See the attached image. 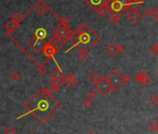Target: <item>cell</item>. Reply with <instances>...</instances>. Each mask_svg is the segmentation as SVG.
Wrapping results in <instances>:
<instances>
[{"instance_id":"1","label":"cell","mask_w":158,"mask_h":134,"mask_svg":"<svg viewBox=\"0 0 158 134\" xmlns=\"http://www.w3.org/2000/svg\"><path fill=\"white\" fill-rule=\"evenodd\" d=\"M27 114L33 115L40 124H46L61 107V103L53 97L46 87H40L24 104Z\"/></svg>"},{"instance_id":"2","label":"cell","mask_w":158,"mask_h":134,"mask_svg":"<svg viewBox=\"0 0 158 134\" xmlns=\"http://www.w3.org/2000/svg\"><path fill=\"white\" fill-rule=\"evenodd\" d=\"M70 41L73 43V46L69 50H67L66 52L70 51L75 47L78 48L79 50L89 52L100 41V35H97L94 30L87 26L86 24H83L75 31H74Z\"/></svg>"},{"instance_id":"3","label":"cell","mask_w":158,"mask_h":134,"mask_svg":"<svg viewBox=\"0 0 158 134\" xmlns=\"http://www.w3.org/2000/svg\"><path fill=\"white\" fill-rule=\"evenodd\" d=\"M73 34L74 31L70 27L59 24L52 32L53 35L52 39L55 40L57 44H62V46H64V44L70 41Z\"/></svg>"},{"instance_id":"4","label":"cell","mask_w":158,"mask_h":134,"mask_svg":"<svg viewBox=\"0 0 158 134\" xmlns=\"http://www.w3.org/2000/svg\"><path fill=\"white\" fill-rule=\"evenodd\" d=\"M110 14H123L128 10L130 0H105Z\"/></svg>"},{"instance_id":"5","label":"cell","mask_w":158,"mask_h":134,"mask_svg":"<svg viewBox=\"0 0 158 134\" xmlns=\"http://www.w3.org/2000/svg\"><path fill=\"white\" fill-rule=\"evenodd\" d=\"M106 78L111 85L112 91L115 92H117L125 85L123 81V77H122V74H120L117 70H114Z\"/></svg>"},{"instance_id":"6","label":"cell","mask_w":158,"mask_h":134,"mask_svg":"<svg viewBox=\"0 0 158 134\" xmlns=\"http://www.w3.org/2000/svg\"><path fill=\"white\" fill-rule=\"evenodd\" d=\"M46 43L47 42L45 39H39V38H36L34 36L29 41V46L35 53H40V52H42Z\"/></svg>"},{"instance_id":"7","label":"cell","mask_w":158,"mask_h":134,"mask_svg":"<svg viewBox=\"0 0 158 134\" xmlns=\"http://www.w3.org/2000/svg\"><path fill=\"white\" fill-rule=\"evenodd\" d=\"M35 9H36V13L40 16V17H43L44 15H46L49 11H50V12H52L58 19H60V17H58V15L55 13V12H53V10H51L50 9V8L45 3L43 0H37V2L35 4Z\"/></svg>"},{"instance_id":"8","label":"cell","mask_w":158,"mask_h":134,"mask_svg":"<svg viewBox=\"0 0 158 134\" xmlns=\"http://www.w3.org/2000/svg\"><path fill=\"white\" fill-rule=\"evenodd\" d=\"M96 88L98 89V91L102 96H106V95H108L112 91L111 85L108 82V80H107L106 77H102L101 78V80L96 85Z\"/></svg>"},{"instance_id":"9","label":"cell","mask_w":158,"mask_h":134,"mask_svg":"<svg viewBox=\"0 0 158 134\" xmlns=\"http://www.w3.org/2000/svg\"><path fill=\"white\" fill-rule=\"evenodd\" d=\"M42 52L44 53L45 56L48 58V60H50V59L54 60V57L58 53V50L55 47V45L52 43V41H50V42L46 43Z\"/></svg>"},{"instance_id":"10","label":"cell","mask_w":158,"mask_h":134,"mask_svg":"<svg viewBox=\"0 0 158 134\" xmlns=\"http://www.w3.org/2000/svg\"><path fill=\"white\" fill-rule=\"evenodd\" d=\"M135 80H136L137 83H139L141 86L142 87H146L150 84L151 82V76L147 74V73H139L135 76Z\"/></svg>"},{"instance_id":"11","label":"cell","mask_w":158,"mask_h":134,"mask_svg":"<svg viewBox=\"0 0 158 134\" xmlns=\"http://www.w3.org/2000/svg\"><path fill=\"white\" fill-rule=\"evenodd\" d=\"M127 20L131 22L132 24H137L138 22L141 20L142 15L139 11H129L127 15Z\"/></svg>"},{"instance_id":"12","label":"cell","mask_w":158,"mask_h":134,"mask_svg":"<svg viewBox=\"0 0 158 134\" xmlns=\"http://www.w3.org/2000/svg\"><path fill=\"white\" fill-rule=\"evenodd\" d=\"M63 82L68 86L71 88H75L78 84H79V80L76 76L70 75V76H65V77L63 78Z\"/></svg>"},{"instance_id":"13","label":"cell","mask_w":158,"mask_h":134,"mask_svg":"<svg viewBox=\"0 0 158 134\" xmlns=\"http://www.w3.org/2000/svg\"><path fill=\"white\" fill-rule=\"evenodd\" d=\"M5 28L8 32L9 35L16 32L19 28H20V24L19 22H16L14 21L13 20H9L8 22H6V24H5Z\"/></svg>"},{"instance_id":"14","label":"cell","mask_w":158,"mask_h":134,"mask_svg":"<svg viewBox=\"0 0 158 134\" xmlns=\"http://www.w3.org/2000/svg\"><path fill=\"white\" fill-rule=\"evenodd\" d=\"M63 84H64V82L61 79H53V78H51V80H50L51 91L54 92V93H57L61 89V87L63 86Z\"/></svg>"},{"instance_id":"15","label":"cell","mask_w":158,"mask_h":134,"mask_svg":"<svg viewBox=\"0 0 158 134\" xmlns=\"http://www.w3.org/2000/svg\"><path fill=\"white\" fill-rule=\"evenodd\" d=\"M105 50H106V52L110 56H115V55H116V44L115 42L109 43L107 46L105 47Z\"/></svg>"},{"instance_id":"16","label":"cell","mask_w":158,"mask_h":134,"mask_svg":"<svg viewBox=\"0 0 158 134\" xmlns=\"http://www.w3.org/2000/svg\"><path fill=\"white\" fill-rule=\"evenodd\" d=\"M50 76H51V78H53V79H61V80H63V78L65 77V75H64V73L61 71V69L60 68V67H57L56 69H54V70L52 71Z\"/></svg>"},{"instance_id":"17","label":"cell","mask_w":158,"mask_h":134,"mask_svg":"<svg viewBox=\"0 0 158 134\" xmlns=\"http://www.w3.org/2000/svg\"><path fill=\"white\" fill-rule=\"evenodd\" d=\"M96 11V13L100 16V17H104L107 13H108V7H107V3L104 1V3L102 5H101L100 7H98L97 9H94Z\"/></svg>"},{"instance_id":"18","label":"cell","mask_w":158,"mask_h":134,"mask_svg":"<svg viewBox=\"0 0 158 134\" xmlns=\"http://www.w3.org/2000/svg\"><path fill=\"white\" fill-rule=\"evenodd\" d=\"M105 0H84V2L86 4H87L89 7H91L93 9H97L98 7H100L101 5H102L104 3Z\"/></svg>"},{"instance_id":"19","label":"cell","mask_w":158,"mask_h":134,"mask_svg":"<svg viewBox=\"0 0 158 134\" xmlns=\"http://www.w3.org/2000/svg\"><path fill=\"white\" fill-rule=\"evenodd\" d=\"M101 78H102V76L99 74V73H97V72H93V73H91L89 75V76H88V79H89V81L91 82V83H93L95 86L101 80Z\"/></svg>"},{"instance_id":"20","label":"cell","mask_w":158,"mask_h":134,"mask_svg":"<svg viewBox=\"0 0 158 134\" xmlns=\"http://www.w3.org/2000/svg\"><path fill=\"white\" fill-rule=\"evenodd\" d=\"M59 20H60V22H61L60 24L64 25V26H69V24L72 22V18L69 15H64L61 18H60Z\"/></svg>"},{"instance_id":"21","label":"cell","mask_w":158,"mask_h":134,"mask_svg":"<svg viewBox=\"0 0 158 134\" xmlns=\"http://www.w3.org/2000/svg\"><path fill=\"white\" fill-rule=\"evenodd\" d=\"M46 36H47V31L45 30L44 28L36 29L35 34V37L39 38V39H45V38H46Z\"/></svg>"},{"instance_id":"22","label":"cell","mask_w":158,"mask_h":134,"mask_svg":"<svg viewBox=\"0 0 158 134\" xmlns=\"http://www.w3.org/2000/svg\"><path fill=\"white\" fill-rule=\"evenodd\" d=\"M121 14H111L109 17V20L112 24H117L121 20Z\"/></svg>"},{"instance_id":"23","label":"cell","mask_w":158,"mask_h":134,"mask_svg":"<svg viewBox=\"0 0 158 134\" xmlns=\"http://www.w3.org/2000/svg\"><path fill=\"white\" fill-rule=\"evenodd\" d=\"M142 7V4L135 3L130 1L128 5V11H139V9Z\"/></svg>"},{"instance_id":"24","label":"cell","mask_w":158,"mask_h":134,"mask_svg":"<svg viewBox=\"0 0 158 134\" xmlns=\"http://www.w3.org/2000/svg\"><path fill=\"white\" fill-rule=\"evenodd\" d=\"M37 72L38 74L41 76H44L45 75H46L48 73V68L46 67V64L42 63V64H38V68H37Z\"/></svg>"},{"instance_id":"25","label":"cell","mask_w":158,"mask_h":134,"mask_svg":"<svg viewBox=\"0 0 158 134\" xmlns=\"http://www.w3.org/2000/svg\"><path fill=\"white\" fill-rule=\"evenodd\" d=\"M87 56H88V52L84 51V50H80L77 54V59L80 61H85L87 59Z\"/></svg>"},{"instance_id":"26","label":"cell","mask_w":158,"mask_h":134,"mask_svg":"<svg viewBox=\"0 0 158 134\" xmlns=\"http://www.w3.org/2000/svg\"><path fill=\"white\" fill-rule=\"evenodd\" d=\"M10 20H13L14 21L16 22H19V24H20V22L24 20V17H22V15L19 14V13H14L12 16H11V19Z\"/></svg>"},{"instance_id":"27","label":"cell","mask_w":158,"mask_h":134,"mask_svg":"<svg viewBox=\"0 0 158 134\" xmlns=\"http://www.w3.org/2000/svg\"><path fill=\"white\" fill-rule=\"evenodd\" d=\"M143 15H145L147 18L154 17V10H153L152 8H147V9L143 11Z\"/></svg>"},{"instance_id":"28","label":"cell","mask_w":158,"mask_h":134,"mask_svg":"<svg viewBox=\"0 0 158 134\" xmlns=\"http://www.w3.org/2000/svg\"><path fill=\"white\" fill-rule=\"evenodd\" d=\"M93 103H94V101L92 100V99H90V98H86L85 99V101H84V102H83V104H84V106L86 107V108H90L92 105H93Z\"/></svg>"},{"instance_id":"29","label":"cell","mask_w":158,"mask_h":134,"mask_svg":"<svg viewBox=\"0 0 158 134\" xmlns=\"http://www.w3.org/2000/svg\"><path fill=\"white\" fill-rule=\"evenodd\" d=\"M10 79L12 80V81H14V82H17V81H19L20 79V74L19 73V72H13L11 75H10Z\"/></svg>"},{"instance_id":"30","label":"cell","mask_w":158,"mask_h":134,"mask_svg":"<svg viewBox=\"0 0 158 134\" xmlns=\"http://www.w3.org/2000/svg\"><path fill=\"white\" fill-rule=\"evenodd\" d=\"M16 133H17L16 129L11 126H8L4 130V134H16Z\"/></svg>"},{"instance_id":"31","label":"cell","mask_w":158,"mask_h":134,"mask_svg":"<svg viewBox=\"0 0 158 134\" xmlns=\"http://www.w3.org/2000/svg\"><path fill=\"white\" fill-rule=\"evenodd\" d=\"M87 97L94 100L97 97V91H95V89H89L88 92H87Z\"/></svg>"},{"instance_id":"32","label":"cell","mask_w":158,"mask_h":134,"mask_svg":"<svg viewBox=\"0 0 158 134\" xmlns=\"http://www.w3.org/2000/svg\"><path fill=\"white\" fill-rule=\"evenodd\" d=\"M151 102L153 105H158V94H153L151 97Z\"/></svg>"},{"instance_id":"33","label":"cell","mask_w":158,"mask_h":134,"mask_svg":"<svg viewBox=\"0 0 158 134\" xmlns=\"http://www.w3.org/2000/svg\"><path fill=\"white\" fill-rule=\"evenodd\" d=\"M122 77H123V81H124L125 84L129 83L130 80H131V76H130V75H128V74H124V75H122Z\"/></svg>"},{"instance_id":"34","label":"cell","mask_w":158,"mask_h":134,"mask_svg":"<svg viewBox=\"0 0 158 134\" xmlns=\"http://www.w3.org/2000/svg\"><path fill=\"white\" fill-rule=\"evenodd\" d=\"M151 52L154 55H158V44H154L151 47Z\"/></svg>"},{"instance_id":"35","label":"cell","mask_w":158,"mask_h":134,"mask_svg":"<svg viewBox=\"0 0 158 134\" xmlns=\"http://www.w3.org/2000/svg\"><path fill=\"white\" fill-rule=\"evenodd\" d=\"M125 51V47L123 45H116V54H121Z\"/></svg>"},{"instance_id":"36","label":"cell","mask_w":158,"mask_h":134,"mask_svg":"<svg viewBox=\"0 0 158 134\" xmlns=\"http://www.w3.org/2000/svg\"><path fill=\"white\" fill-rule=\"evenodd\" d=\"M150 127H151V129H152V131H158V122L152 121V122L151 123Z\"/></svg>"},{"instance_id":"37","label":"cell","mask_w":158,"mask_h":134,"mask_svg":"<svg viewBox=\"0 0 158 134\" xmlns=\"http://www.w3.org/2000/svg\"><path fill=\"white\" fill-rule=\"evenodd\" d=\"M132 2L139 3V4H143L145 2V0H132Z\"/></svg>"},{"instance_id":"38","label":"cell","mask_w":158,"mask_h":134,"mask_svg":"<svg viewBox=\"0 0 158 134\" xmlns=\"http://www.w3.org/2000/svg\"><path fill=\"white\" fill-rule=\"evenodd\" d=\"M153 10H154V16H158V6Z\"/></svg>"},{"instance_id":"39","label":"cell","mask_w":158,"mask_h":134,"mask_svg":"<svg viewBox=\"0 0 158 134\" xmlns=\"http://www.w3.org/2000/svg\"><path fill=\"white\" fill-rule=\"evenodd\" d=\"M154 20L156 24H158V16H154Z\"/></svg>"},{"instance_id":"40","label":"cell","mask_w":158,"mask_h":134,"mask_svg":"<svg viewBox=\"0 0 158 134\" xmlns=\"http://www.w3.org/2000/svg\"><path fill=\"white\" fill-rule=\"evenodd\" d=\"M87 134H97V133H96L95 131H89V132H88Z\"/></svg>"},{"instance_id":"41","label":"cell","mask_w":158,"mask_h":134,"mask_svg":"<svg viewBox=\"0 0 158 134\" xmlns=\"http://www.w3.org/2000/svg\"><path fill=\"white\" fill-rule=\"evenodd\" d=\"M156 119H157V122H158V115H157V117H156Z\"/></svg>"},{"instance_id":"42","label":"cell","mask_w":158,"mask_h":134,"mask_svg":"<svg viewBox=\"0 0 158 134\" xmlns=\"http://www.w3.org/2000/svg\"><path fill=\"white\" fill-rule=\"evenodd\" d=\"M157 75H158V70H157Z\"/></svg>"},{"instance_id":"43","label":"cell","mask_w":158,"mask_h":134,"mask_svg":"<svg viewBox=\"0 0 158 134\" xmlns=\"http://www.w3.org/2000/svg\"><path fill=\"white\" fill-rule=\"evenodd\" d=\"M32 134H35V133H32Z\"/></svg>"}]
</instances>
